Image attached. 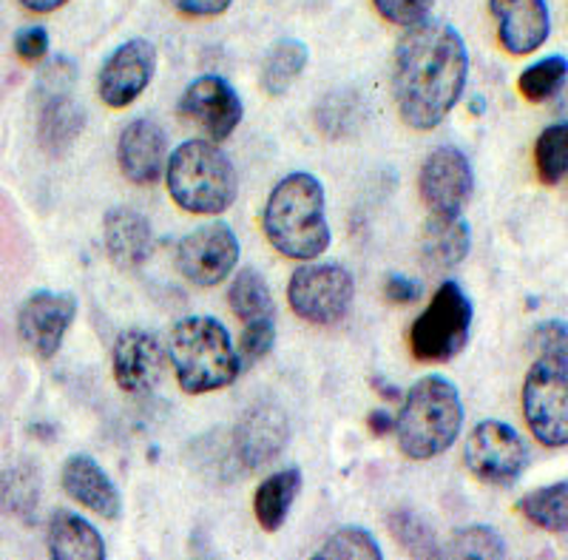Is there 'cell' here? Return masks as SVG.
I'll list each match as a JSON object with an SVG mask.
<instances>
[{"label":"cell","mask_w":568,"mask_h":560,"mask_svg":"<svg viewBox=\"0 0 568 560\" xmlns=\"http://www.w3.org/2000/svg\"><path fill=\"white\" fill-rule=\"evenodd\" d=\"M466 78L469 52L458 29L435 18L407 27L395 49L393 94L409 129H438L460 103Z\"/></svg>","instance_id":"obj_1"},{"label":"cell","mask_w":568,"mask_h":560,"mask_svg":"<svg viewBox=\"0 0 568 560\" xmlns=\"http://www.w3.org/2000/svg\"><path fill=\"white\" fill-rule=\"evenodd\" d=\"M265 237L282 257L313 262L329 248L327 197L316 174L293 171L267 197L262 213Z\"/></svg>","instance_id":"obj_2"},{"label":"cell","mask_w":568,"mask_h":560,"mask_svg":"<svg viewBox=\"0 0 568 560\" xmlns=\"http://www.w3.org/2000/svg\"><path fill=\"white\" fill-rule=\"evenodd\" d=\"M464 427V401L458 387L446 376H424L400 396V412L395 419L398 447L409 461H429L453 450Z\"/></svg>","instance_id":"obj_3"},{"label":"cell","mask_w":568,"mask_h":560,"mask_svg":"<svg viewBox=\"0 0 568 560\" xmlns=\"http://www.w3.org/2000/svg\"><path fill=\"white\" fill-rule=\"evenodd\" d=\"M169 359L187 396H205L240 379L242 361L231 333L213 316H185L169 336Z\"/></svg>","instance_id":"obj_4"},{"label":"cell","mask_w":568,"mask_h":560,"mask_svg":"<svg viewBox=\"0 0 568 560\" xmlns=\"http://www.w3.org/2000/svg\"><path fill=\"white\" fill-rule=\"evenodd\" d=\"M171 200L187 213L216 217L233 206L240 177L231 157L213 140H185L169 154L165 166Z\"/></svg>","instance_id":"obj_5"},{"label":"cell","mask_w":568,"mask_h":560,"mask_svg":"<svg viewBox=\"0 0 568 560\" xmlns=\"http://www.w3.org/2000/svg\"><path fill=\"white\" fill-rule=\"evenodd\" d=\"M471 319L475 308L469 293L455 279H446L409 330L413 356L429 364L453 361L469 344Z\"/></svg>","instance_id":"obj_6"},{"label":"cell","mask_w":568,"mask_h":560,"mask_svg":"<svg viewBox=\"0 0 568 560\" xmlns=\"http://www.w3.org/2000/svg\"><path fill=\"white\" fill-rule=\"evenodd\" d=\"M524 416L542 447L568 444V356H537L524 381Z\"/></svg>","instance_id":"obj_7"},{"label":"cell","mask_w":568,"mask_h":560,"mask_svg":"<svg viewBox=\"0 0 568 560\" xmlns=\"http://www.w3.org/2000/svg\"><path fill=\"white\" fill-rule=\"evenodd\" d=\"M355 299L353 273L336 262L302 264L287 284L291 310L313 324H336L349 313Z\"/></svg>","instance_id":"obj_8"},{"label":"cell","mask_w":568,"mask_h":560,"mask_svg":"<svg viewBox=\"0 0 568 560\" xmlns=\"http://www.w3.org/2000/svg\"><path fill=\"white\" fill-rule=\"evenodd\" d=\"M466 470L486 483H515L529 467V447L506 421L486 419L471 427L464 447Z\"/></svg>","instance_id":"obj_9"},{"label":"cell","mask_w":568,"mask_h":560,"mask_svg":"<svg viewBox=\"0 0 568 560\" xmlns=\"http://www.w3.org/2000/svg\"><path fill=\"white\" fill-rule=\"evenodd\" d=\"M240 237L227 222H207L194 228L176 246V271L196 288H216L240 264Z\"/></svg>","instance_id":"obj_10"},{"label":"cell","mask_w":568,"mask_h":560,"mask_svg":"<svg viewBox=\"0 0 568 560\" xmlns=\"http://www.w3.org/2000/svg\"><path fill=\"white\" fill-rule=\"evenodd\" d=\"M418 188L420 200L433 217H460L475 193V171L469 157L455 146L435 149L420 168Z\"/></svg>","instance_id":"obj_11"},{"label":"cell","mask_w":568,"mask_h":560,"mask_svg":"<svg viewBox=\"0 0 568 560\" xmlns=\"http://www.w3.org/2000/svg\"><path fill=\"white\" fill-rule=\"evenodd\" d=\"M291 444V419L276 401L265 399L247 407L233 430V456L247 472L271 467Z\"/></svg>","instance_id":"obj_12"},{"label":"cell","mask_w":568,"mask_h":560,"mask_svg":"<svg viewBox=\"0 0 568 560\" xmlns=\"http://www.w3.org/2000/svg\"><path fill=\"white\" fill-rule=\"evenodd\" d=\"M78 319V299L74 293H54L38 290L18 310V336L27 350L38 359L49 361L63 348L65 333Z\"/></svg>","instance_id":"obj_13"},{"label":"cell","mask_w":568,"mask_h":560,"mask_svg":"<svg viewBox=\"0 0 568 560\" xmlns=\"http://www.w3.org/2000/svg\"><path fill=\"white\" fill-rule=\"evenodd\" d=\"M156 74V49L151 40L134 38L116 46L98 74V94L109 109H125L149 89Z\"/></svg>","instance_id":"obj_14"},{"label":"cell","mask_w":568,"mask_h":560,"mask_svg":"<svg viewBox=\"0 0 568 560\" xmlns=\"http://www.w3.org/2000/svg\"><path fill=\"white\" fill-rule=\"evenodd\" d=\"M180 114L194 120L196 126L207 131L211 140H227L240 129L245 106L225 78L216 74H202L194 83H187L180 97Z\"/></svg>","instance_id":"obj_15"},{"label":"cell","mask_w":568,"mask_h":560,"mask_svg":"<svg viewBox=\"0 0 568 560\" xmlns=\"http://www.w3.org/2000/svg\"><path fill=\"white\" fill-rule=\"evenodd\" d=\"M111 368L120 390L131 396L151 393L165 373V348L149 330H123L111 350Z\"/></svg>","instance_id":"obj_16"},{"label":"cell","mask_w":568,"mask_h":560,"mask_svg":"<svg viewBox=\"0 0 568 560\" xmlns=\"http://www.w3.org/2000/svg\"><path fill=\"white\" fill-rule=\"evenodd\" d=\"M120 174L134 186H154L169 166V137L154 120H134L116 142Z\"/></svg>","instance_id":"obj_17"},{"label":"cell","mask_w":568,"mask_h":560,"mask_svg":"<svg viewBox=\"0 0 568 560\" xmlns=\"http://www.w3.org/2000/svg\"><path fill=\"white\" fill-rule=\"evenodd\" d=\"M497 23V40L509 54L537 52L551 34V14L546 0H489Z\"/></svg>","instance_id":"obj_18"},{"label":"cell","mask_w":568,"mask_h":560,"mask_svg":"<svg viewBox=\"0 0 568 560\" xmlns=\"http://www.w3.org/2000/svg\"><path fill=\"white\" fill-rule=\"evenodd\" d=\"M60 483L71 501L94 516L105 518V521H116L123 516V496L109 478V472L91 456H71L60 472Z\"/></svg>","instance_id":"obj_19"},{"label":"cell","mask_w":568,"mask_h":560,"mask_svg":"<svg viewBox=\"0 0 568 560\" xmlns=\"http://www.w3.org/2000/svg\"><path fill=\"white\" fill-rule=\"evenodd\" d=\"M103 242L120 271H136L154 253V228L134 208L116 206L103 217Z\"/></svg>","instance_id":"obj_20"},{"label":"cell","mask_w":568,"mask_h":560,"mask_svg":"<svg viewBox=\"0 0 568 560\" xmlns=\"http://www.w3.org/2000/svg\"><path fill=\"white\" fill-rule=\"evenodd\" d=\"M38 142L49 157H63L85 129V111L74 103L71 89L38 91Z\"/></svg>","instance_id":"obj_21"},{"label":"cell","mask_w":568,"mask_h":560,"mask_svg":"<svg viewBox=\"0 0 568 560\" xmlns=\"http://www.w3.org/2000/svg\"><path fill=\"white\" fill-rule=\"evenodd\" d=\"M45 547L54 560H105V541L100 529L71 509H58L49 518Z\"/></svg>","instance_id":"obj_22"},{"label":"cell","mask_w":568,"mask_h":560,"mask_svg":"<svg viewBox=\"0 0 568 560\" xmlns=\"http://www.w3.org/2000/svg\"><path fill=\"white\" fill-rule=\"evenodd\" d=\"M302 492V470L287 467L258 483L253 492V516L265 532H278L291 518V509Z\"/></svg>","instance_id":"obj_23"},{"label":"cell","mask_w":568,"mask_h":560,"mask_svg":"<svg viewBox=\"0 0 568 560\" xmlns=\"http://www.w3.org/2000/svg\"><path fill=\"white\" fill-rule=\"evenodd\" d=\"M471 251V228L460 217L444 219L429 217L424 226V237H420V253L433 268L438 271H449L458 268Z\"/></svg>","instance_id":"obj_24"},{"label":"cell","mask_w":568,"mask_h":560,"mask_svg":"<svg viewBox=\"0 0 568 560\" xmlns=\"http://www.w3.org/2000/svg\"><path fill=\"white\" fill-rule=\"evenodd\" d=\"M311 63V49L307 43L296 38L276 40L271 46V52L265 54V63H262V89L271 97H282L293 89L302 71Z\"/></svg>","instance_id":"obj_25"},{"label":"cell","mask_w":568,"mask_h":560,"mask_svg":"<svg viewBox=\"0 0 568 560\" xmlns=\"http://www.w3.org/2000/svg\"><path fill=\"white\" fill-rule=\"evenodd\" d=\"M40 476L34 467L14 464L0 472V512L20 523L38 521Z\"/></svg>","instance_id":"obj_26"},{"label":"cell","mask_w":568,"mask_h":560,"mask_svg":"<svg viewBox=\"0 0 568 560\" xmlns=\"http://www.w3.org/2000/svg\"><path fill=\"white\" fill-rule=\"evenodd\" d=\"M227 304L242 322H265V319H276V302H273V290L267 279L256 271V268H242L233 277L231 288H227Z\"/></svg>","instance_id":"obj_27"},{"label":"cell","mask_w":568,"mask_h":560,"mask_svg":"<svg viewBox=\"0 0 568 560\" xmlns=\"http://www.w3.org/2000/svg\"><path fill=\"white\" fill-rule=\"evenodd\" d=\"M517 509L535 527L562 534L568 529V483L557 481L549 483V487H540V490L526 492L517 501Z\"/></svg>","instance_id":"obj_28"},{"label":"cell","mask_w":568,"mask_h":560,"mask_svg":"<svg viewBox=\"0 0 568 560\" xmlns=\"http://www.w3.org/2000/svg\"><path fill=\"white\" fill-rule=\"evenodd\" d=\"M387 529L393 534V541L400 549H407V554H413V558H440V549L444 547L438 543V534L413 509H395V512H389Z\"/></svg>","instance_id":"obj_29"},{"label":"cell","mask_w":568,"mask_h":560,"mask_svg":"<svg viewBox=\"0 0 568 560\" xmlns=\"http://www.w3.org/2000/svg\"><path fill=\"white\" fill-rule=\"evenodd\" d=\"M440 558L500 560L506 558V541L497 529L486 527V523H469L449 538L446 549H440Z\"/></svg>","instance_id":"obj_30"},{"label":"cell","mask_w":568,"mask_h":560,"mask_svg":"<svg viewBox=\"0 0 568 560\" xmlns=\"http://www.w3.org/2000/svg\"><path fill=\"white\" fill-rule=\"evenodd\" d=\"M568 80V60L562 54H549V58L537 60L535 66L524 69L517 89L529 103H546L551 97L560 94L566 89Z\"/></svg>","instance_id":"obj_31"},{"label":"cell","mask_w":568,"mask_h":560,"mask_svg":"<svg viewBox=\"0 0 568 560\" xmlns=\"http://www.w3.org/2000/svg\"><path fill=\"white\" fill-rule=\"evenodd\" d=\"M362 120H364L362 100L349 94V91L327 94L322 100V106L316 109L318 129H322L324 137H333V140H344V137L355 134L358 126H362Z\"/></svg>","instance_id":"obj_32"},{"label":"cell","mask_w":568,"mask_h":560,"mask_svg":"<svg viewBox=\"0 0 568 560\" xmlns=\"http://www.w3.org/2000/svg\"><path fill=\"white\" fill-rule=\"evenodd\" d=\"M535 168L542 186H560L568 174V126L542 129L535 142Z\"/></svg>","instance_id":"obj_33"},{"label":"cell","mask_w":568,"mask_h":560,"mask_svg":"<svg viewBox=\"0 0 568 560\" xmlns=\"http://www.w3.org/2000/svg\"><path fill=\"white\" fill-rule=\"evenodd\" d=\"M316 560H382L384 552L375 534L364 527H344L324 541V547L313 554Z\"/></svg>","instance_id":"obj_34"},{"label":"cell","mask_w":568,"mask_h":560,"mask_svg":"<svg viewBox=\"0 0 568 560\" xmlns=\"http://www.w3.org/2000/svg\"><path fill=\"white\" fill-rule=\"evenodd\" d=\"M273 344H276V319L245 324L240 348H236V353H240V361H242V370L253 368V364H258L262 359H267Z\"/></svg>","instance_id":"obj_35"},{"label":"cell","mask_w":568,"mask_h":560,"mask_svg":"<svg viewBox=\"0 0 568 560\" xmlns=\"http://www.w3.org/2000/svg\"><path fill=\"white\" fill-rule=\"evenodd\" d=\"M378 14L395 27H413L418 20L429 18L435 0H373Z\"/></svg>","instance_id":"obj_36"},{"label":"cell","mask_w":568,"mask_h":560,"mask_svg":"<svg viewBox=\"0 0 568 560\" xmlns=\"http://www.w3.org/2000/svg\"><path fill=\"white\" fill-rule=\"evenodd\" d=\"M49 49H52V40H49L45 27H27L14 34V52L23 63H40L45 60Z\"/></svg>","instance_id":"obj_37"},{"label":"cell","mask_w":568,"mask_h":560,"mask_svg":"<svg viewBox=\"0 0 568 560\" xmlns=\"http://www.w3.org/2000/svg\"><path fill=\"white\" fill-rule=\"evenodd\" d=\"M537 356H568V330L562 322H542L531 336Z\"/></svg>","instance_id":"obj_38"},{"label":"cell","mask_w":568,"mask_h":560,"mask_svg":"<svg viewBox=\"0 0 568 560\" xmlns=\"http://www.w3.org/2000/svg\"><path fill=\"white\" fill-rule=\"evenodd\" d=\"M420 293H424V284L413 277H404V273H393L384 284V297L393 304H413L418 302Z\"/></svg>","instance_id":"obj_39"},{"label":"cell","mask_w":568,"mask_h":560,"mask_svg":"<svg viewBox=\"0 0 568 560\" xmlns=\"http://www.w3.org/2000/svg\"><path fill=\"white\" fill-rule=\"evenodd\" d=\"M233 0H171V7L182 12L185 18H216L227 12Z\"/></svg>","instance_id":"obj_40"},{"label":"cell","mask_w":568,"mask_h":560,"mask_svg":"<svg viewBox=\"0 0 568 560\" xmlns=\"http://www.w3.org/2000/svg\"><path fill=\"white\" fill-rule=\"evenodd\" d=\"M367 427L373 436L384 438L389 436V432H395V416L389 410H373L367 416Z\"/></svg>","instance_id":"obj_41"},{"label":"cell","mask_w":568,"mask_h":560,"mask_svg":"<svg viewBox=\"0 0 568 560\" xmlns=\"http://www.w3.org/2000/svg\"><path fill=\"white\" fill-rule=\"evenodd\" d=\"M18 3L34 14H49V12H58V9H63L69 0H18Z\"/></svg>","instance_id":"obj_42"},{"label":"cell","mask_w":568,"mask_h":560,"mask_svg":"<svg viewBox=\"0 0 568 560\" xmlns=\"http://www.w3.org/2000/svg\"><path fill=\"white\" fill-rule=\"evenodd\" d=\"M373 387H378V393L384 396V399L389 401H400V390L395 384H389V381H384L382 376H375L373 379Z\"/></svg>","instance_id":"obj_43"},{"label":"cell","mask_w":568,"mask_h":560,"mask_svg":"<svg viewBox=\"0 0 568 560\" xmlns=\"http://www.w3.org/2000/svg\"><path fill=\"white\" fill-rule=\"evenodd\" d=\"M469 111H471V114H475V117H480V114H484V111H486L484 97H475V100H471V103H469Z\"/></svg>","instance_id":"obj_44"}]
</instances>
